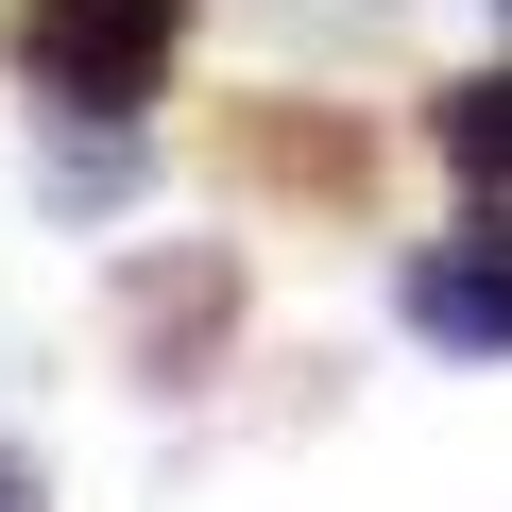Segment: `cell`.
<instances>
[{"mask_svg": "<svg viewBox=\"0 0 512 512\" xmlns=\"http://www.w3.org/2000/svg\"><path fill=\"white\" fill-rule=\"evenodd\" d=\"M205 171L256 188V205L359 222V205H376V120H342V103H222V120H205Z\"/></svg>", "mask_w": 512, "mask_h": 512, "instance_id": "obj_2", "label": "cell"}, {"mask_svg": "<svg viewBox=\"0 0 512 512\" xmlns=\"http://www.w3.org/2000/svg\"><path fill=\"white\" fill-rule=\"evenodd\" d=\"M0 512H35V461H0Z\"/></svg>", "mask_w": 512, "mask_h": 512, "instance_id": "obj_7", "label": "cell"}, {"mask_svg": "<svg viewBox=\"0 0 512 512\" xmlns=\"http://www.w3.org/2000/svg\"><path fill=\"white\" fill-rule=\"evenodd\" d=\"M393 308H410V342H444V359H512V239H427Z\"/></svg>", "mask_w": 512, "mask_h": 512, "instance_id": "obj_4", "label": "cell"}, {"mask_svg": "<svg viewBox=\"0 0 512 512\" xmlns=\"http://www.w3.org/2000/svg\"><path fill=\"white\" fill-rule=\"evenodd\" d=\"M427 154H444V171L478 188V222L512 239V69H461V86L427 103Z\"/></svg>", "mask_w": 512, "mask_h": 512, "instance_id": "obj_5", "label": "cell"}, {"mask_svg": "<svg viewBox=\"0 0 512 512\" xmlns=\"http://www.w3.org/2000/svg\"><path fill=\"white\" fill-rule=\"evenodd\" d=\"M0 52H18L35 103H86V120H137L188 52V0H18L0 18Z\"/></svg>", "mask_w": 512, "mask_h": 512, "instance_id": "obj_1", "label": "cell"}, {"mask_svg": "<svg viewBox=\"0 0 512 512\" xmlns=\"http://www.w3.org/2000/svg\"><path fill=\"white\" fill-rule=\"evenodd\" d=\"M222 342H239V256H222V239H171V256L120 274V359H137L154 393H188Z\"/></svg>", "mask_w": 512, "mask_h": 512, "instance_id": "obj_3", "label": "cell"}, {"mask_svg": "<svg viewBox=\"0 0 512 512\" xmlns=\"http://www.w3.org/2000/svg\"><path fill=\"white\" fill-rule=\"evenodd\" d=\"M120 171H137L120 137H52V205H120Z\"/></svg>", "mask_w": 512, "mask_h": 512, "instance_id": "obj_6", "label": "cell"}]
</instances>
